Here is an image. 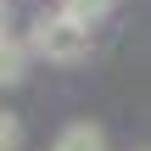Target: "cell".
Wrapping results in <instances>:
<instances>
[{"label":"cell","instance_id":"cell-1","mask_svg":"<svg viewBox=\"0 0 151 151\" xmlns=\"http://www.w3.org/2000/svg\"><path fill=\"white\" fill-rule=\"evenodd\" d=\"M28 45H34V56L62 62V67H67V62H84V56H90V22H78V17H67V11H50V17L34 22Z\"/></svg>","mask_w":151,"mask_h":151},{"label":"cell","instance_id":"cell-2","mask_svg":"<svg viewBox=\"0 0 151 151\" xmlns=\"http://www.w3.org/2000/svg\"><path fill=\"white\" fill-rule=\"evenodd\" d=\"M28 62H34V45H28V39H17V34H6V39H0V90L22 84Z\"/></svg>","mask_w":151,"mask_h":151},{"label":"cell","instance_id":"cell-3","mask_svg":"<svg viewBox=\"0 0 151 151\" xmlns=\"http://www.w3.org/2000/svg\"><path fill=\"white\" fill-rule=\"evenodd\" d=\"M56 151H106V134H101L95 123H84V118H78V123H67V129H62Z\"/></svg>","mask_w":151,"mask_h":151},{"label":"cell","instance_id":"cell-4","mask_svg":"<svg viewBox=\"0 0 151 151\" xmlns=\"http://www.w3.org/2000/svg\"><path fill=\"white\" fill-rule=\"evenodd\" d=\"M56 11H67V17H78V22H95V17H106V11H112V0H62Z\"/></svg>","mask_w":151,"mask_h":151},{"label":"cell","instance_id":"cell-5","mask_svg":"<svg viewBox=\"0 0 151 151\" xmlns=\"http://www.w3.org/2000/svg\"><path fill=\"white\" fill-rule=\"evenodd\" d=\"M17 146H22V123L0 106V151H17Z\"/></svg>","mask_w":151,"mask_h":151},{"label":"cell","instance_id":"cell-6","mask_svg":"<svg viewBox=\"0 0 151 151\" xmlns=\"http://www.w3.org/2000/svg\"><path fill=\"white\" fill-rule=\"evenodd\" d=\"M6 34H11V6L0 0V39H6Z\"/></svg>","mask_w":151,"mask_h":151}]
</instances>
